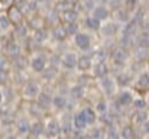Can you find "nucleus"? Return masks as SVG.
<instances>
[{
  "label": "nucleus",
  "instance_id": "25",
  "mask_svg": "<svg viewBox=\"0 0 149 139\" xmlns=\"http://www.w3.org/2000/svg\"><path fill=\"white\" fill-rule=\"evenodd\" d=\"M12 28H13V25H12V22H10V19H9V16H7V13H0V32H1V34H6V32H9Z\"/></svg>",
  "mask_w": 149,
  "mask_h": 139
},
{
  "label": "nucleus",
  "instance_id": "42",
  "mask_svg": "<svg viewBox=\"0 0 149 139\" xmlns=\"http://www.w3.org/2000/svg\"><path fill=\"white\" fill-rule=\"evenodd\" d=\"M9 70V62L4 57H0V73H6Z\"/></svg>",
  "mask_w": 149,
  "mask_h": 139
},
{
  "label": "nucleus",
  "instance_id": "43",
  "mask_svg": "<svg viewBox=\"0 0 149 139\" xmlns=\"http://www.w3.org/2000/svg\"><path fill=\"white\" fill-rule=\"evenodd\" d=\"M125 1L126 0H110V3L116 7V9H119V7H122L123 4H125Z\"/></svg>",
  "mask_w": 149,
  "mask_h": 139
},
{
  "label": "nucleus",
  "instance_id": "19",
  "mask_svg": "<svg viewBox=\"0 0 149 139\" xmlns=\"http://www.w3.org/2000/svg\"><path fill=\"white\" fill-rule=\"evenodd\" d=\"M54 12L56 15L62 13V12H67V10H71V9H75V1L72 0H56L55 4H54Z\"/></svg>",
  "mask_w": 149,
  "mask_h": 139
},
{
  "label": "nucleus",
  "instance_id": "17",
  "mask_svg": "<svg viewBox=\"0 0 149 139\" xmlns=\"http://www.w3.org/2000/svg\"><path fill=\"white\" fill-rule=\"evenodd\" d=\"M51 38H54L55 41L58 42H62L68 38V32H67V28L65 25H55L54 29L51 31Z\"/></svg>",
  "mask_w": 149,
  "mask_h": 139
},
{
  "label": "nucleus",
  "instance_id": "13",
  "mask_svg": "<svg viewBox=\"0 0 149 139\" xmlns=\"http://www.w3.org/2000/svg\"><path fill=\"white\" fill-rule=\"evenodd\" d=\"M117 31H119V25L116 22H110V20H107L106 23H103L101 25V29H100V32H101V35L104 38H113V36H116L117 35Z\"/></svg>",
  "mask_w": 149,
  "mask_h": 139
},
{
  "label": "nucleus",
  "instance_id": "7",
  "mask_svg": "<svg viewBox=\"0 0 149 139\" xmlns=\"http://www.w3.org/2000/svg\"><path fill=\"white\" fill-rule=\"evenodd\" d=\"M90 15L103 23L110 19V9H109V6H104V4H96Z\"/></svg>",
  "mask_w": 149,
  "mask_h": 139
},
{
  "label": "nucleus",
  "instance_id": "26",
  "mask_svg": "<svg viewBox=\"0 0 149 139\" xmlns=\"http://www.w3.org/2000/svg\"><path fill=\"white\" fill-rule=\"evenodd\" d=\"M116 19H117V23H123V25H126V23H129V20H130V13L126 10V9H116Z\"/></svg>",
  "mask_w": 149,
  "mask_h": 139
},
{
  "label": "nucleus",
  "instance_id": "2",
  "mask_svg": "<svg viewBox=\"0 0 149 139\" xmlns=\"http://www.w3.org/2000/svg\"><path fill=\"white\" fill-rule=\"evenodd\" d=\"M72 42H74V45L77 46L80 51L88 52V51H91V46H93V38H91V34L90 32L78 31L72 36Z\"/></svg>",
  "mask_w": 149,
  "mask_h": 139
},
{
  "label": "nucleus",
  "instance_id": "5",
  "mask_svg": "<svg viewBox=\"0 0 149 139\" xmlns=\"http://www.w3.org/2000/svg\"><path fill=\"white\" fill-rule=\"evenodd\" d=\"M99 86L101 89V92L109 97L113 96L116 93V89H117V83H116L114 77H111V75H106V77L99 78Z\"/></svg>",
  "mask_w": 149,
  "mask_h": 139
},
{
  "label": "nucleus",
  "instance_id": "9",
  "mask_svg": "<svg viewBox=\"0 0 149 139\" xmlns=\"http://www.w3.org/2000/svg\"><path fill=\"white\" fill-rule=\"evenodd\" d=\"M72 126H74L75 131H78V132H83V131H86V129L90 126L83 109H81L78 113H75V116L72 117Z\"/></svg>",
  "mask_w": 149,
  "mask_h": 139
},
{
  "label": "nucleus",
  "instance_id": "23",
  "mask_svg": "<svg viewBox=\"0 0 149 139\" xmlns=\"http://www.w3.org/2000/svg\"><path fill=\"white\" fill-rule=\"evenodd\" d=\"M135 42L138 49H148L149 48V34H139L135 36Z\"/></svg>",
  "mask_w": 149,
  "mask_h": 139
},
{
  "label": "nucleus",
  "instance_id": "27",
  "mask_svg": "<svg viewBox=\"0 0 149 139\" xmlns=\"http://www.w3.org/2000/svg\"><path fill=\"white\" fill-rule=\"evenodd\" d=\"M44 132H45V125L42 122L36 120V122H33L31 125V133L33 135V138H39Z\"/></svg>",
  "mask_w": 149,
  "mask_h": 139
},
{
  "label": "nucleus",
  "instance_id": "35",
  "mask_svg": "<svg viewBox=\"0 0 149 139\" xmlns=\"http://www.w3.org/2000/svg\"><path fill=\"white\" fill-rule=\"evenodd\" d=\"M123 6H125V9H126L129 13H133V12L138 9V6H139V0H126Z\"/></svg>",
  "mask_w": 149,
  "mask_h": 139
},
{
  "label": "nucleus",
  "instance_id": "44",
  "mask_svg": "<svg viewBox=\"0 0 149 139\" xmlns=\"http://www.w3.org/2000/svg\"><path fill=\"white\" fill-rule=\"evenodd\" d=\"M142 132H143V133H146V135L149 133V120H146V122L142 125Z\"/></svg>",
  "mask_w": 149,
  "mask_h": 139
},
{
  "label": "nucleus",
  "instance_id": "3",
  "mask_svg": "<svg viewBox=\"0 0 149 139\" xmlns=\"http://www.w3.org/2000/svg\"><path fill=\"white\" fill-rule=\"evenodd\" d=\"M42 93V87L38 81L35 80H29L23 84L22 87V96L26 100H38V97Z\"/></svg>",
  "mask_w": 149,
  "mask_h": 139
},
{
  "label": "nucleus",
  "instance_id": "11",
  "mask_svg": "<svg viewBox=\"0 0 149 139\" xmlns=\"http://www.w3.org/2000/svg\"><path fill=\"white\" fill-rule=\"evenodd\" d=\"M110 58H111V61L114 62V64H117V65H125L126 62H127V59H129V54H127V51L125 49V48H116L114 51H113V54L110 55Z\"/></svg>",
  "mask_w": 149,
  "mask_h": 139
},
{
  "label": "nucleus",
  "instance_id": "4",
  "mask_svg": "<svg viewBox=\"0 0 149 139\" xmlns=\"http://www.w3.org/2000/svg\"><path fill=\"white\" fill-rule=\"evenodd\" d=\"M48 67H49L48 57H45V55H42V54H35V55L29 59V68H31L32 73H35V74H42Z\"/></svg>",
  "mask_w": 149,
  "mask_h": 139
},
{
  "label": "nucleus",
  "instance_id": "36",
  "mask_svg": "<svg viewBox=\"0 0 149 139\" xmlns=\"http://www.w3.org/2000/svg\"><path fill=\"white\" fill-rule=\"evenodd\" d=\"M65 28H67L68 36H74L78 31H81V29H80V25H78L77 22H74V23H67V25H65Z\"/></svg>",
  "mask_w": 149,
  "mask_h": 139
},
{
  "label": "nucleus",
  "instance_id": "46",
  "mask_svg": "<svg viewBox=\"0 0 149 139\" xmlns=\"http://www.w3.org/2000/svg\"><path fill=\"white\" fill-rule=\"evenodd\" d=\"M148 12H149V3H148Z\"/></svg>",
  "mask_w": 149,
  "mask_h": 139
},
{
  "label": "nucleus",
  "instance_id": "8",
  "mask_svg": "<svg viewBox=\"0 0 149 139\" xmlns=\"http://www.w3.org/2000/svg\"><path fill=\"white\" fill-rule=\"evenodd\" d=\"M61 132H62V126H61V125L58 123V120H55V119L48 120V123L45 125V132H44V133L49 139L58 138V136L61 135Z\"/></svg>",
  "mask_w": 149,
  "mask_h": 139
},
{
  "label": "nucleus",
  "instance_id": "22",
  "mask_svg": "<svg viewBox=\"0 0 149 139\" xmlns=\"http://www.w3.org/2000/svg\"><path fill=\"white\" fill-rule=\"evenodd\" d=\"M31 125H32V123H29V120H28L26 117H20V119L17 120V123H16L17 132H19L20 135H28V133H31Z\"/></svg>",
  "mask_w": 149,
  "mask_h": 139
},
{
  "label": "nucleus",
  "instance_id": "16",
  "mask_svg": "<svg viewBox=\"0 0 149 139\" xmlns=\"http://www.w3.org/2000/svg\"><path fill=\"white\" fill-rule=\"evenodd\" d=\"M33 41L36 42V44H45V42H48L51 38V31L49 29H47L45 26L44 28H39V29H36V31H33Z\"/></svg>",
  "mask_w": 149,
  "mask_h": 139
},
{
  "label": "nucleus",
  "instance_id": "32",
  "mask_svg": "<svg viewBox=\"0 0 149 139\" xmlns=\"http://www.w3.org/2000/svg\"><path fill=\"white\" fill-rule=\"evenodd\" d=\"M146 120H148V112L146 110H138L133 115V122L136 125H143Z\"/></svg>",
  "mask_w": 149,
  "mask_h": 139
},
{
  "label": "nucleus",
  "instance_id": "45",
  "mask_svg": "<svg viewBox=\"0 0 149 139\" xmlns=\"http://www.w3.org/2000/svg\"><path fill=\"white\" fill-rule=\"evenodd\" d=\"M3 100H4V93H3V90H0V106H1Z\"/></svg>",
  "mask_w": 149,
  "mask_h": 139
},
{
  "label": "nucleus",
  "instance_id": "1",
  "mask_svg": "<svg viewBox=\"0 0 149 139\" xmlns=\"http://www.w3.org/2000/svg\"><path fill=\"white\" fill-rule=\"evenodd\" d=\"M78 58L80 55L75 51L68 49L59 57V67L65 71H75L78 65Z\"/></svg>",
  "mask_w": 149,
  "mask_h": 139
},
{
  "label": "nucleus",
  "instance_id": "21",
  "mask_svg": "<svg viewBox=\"0 0 149 139\" xmlns=\"http://www.w3.org/2000/svg\"><path fill=\"white\" fill-rule=\"evenodd\" d=\"M101 22L97 20L96 17H93L91 15H88V16H86V19H84V26L87 28V29H90V31H96V32H100V29H101Z\"/></svg>",
  "mask_w": 149,
  "mask_h": 139
},
{
  "label": "nucleus",
  "instance_id": "15",
  "mask_svg": "<svg viewBox=\"0 0 149 139\" xmlns=\"http://www.w3.org/2000/svg\"><path fill=\"white\" fill-rule=\"evenodd\" d=\"M78 19H80V13H78L77 9H71V10H67V12L59 13V20L64 22V25L78 22Z\"/></svg>",
  "mask_w": 149,
  "mask_h": 139
},
{
  "label": "nucleus",
  "instance_id": "14",
  "mask_svg": "<svg viewBox=\"0 0 149 139\" xmlns=\"http://www.w3.org/2000/svg\"><path fill=\"white\" fill-rule=\"evenodd\" d=\"M93 75L96 78H101V77H106L109 75V65L106 61H96L94 65H93V70H91Z\"/></svg>",
  "mask_w": 149,
  "mask_h": 139
},
{
  "label": "nucleus",
  "instance_id": "33",
  "mask_svg": "<svg viewBox=\"0 0 149 139\" xmlns=\"http://www.w3.org/2000/svg\"><path fill=\"white\" fill-rule=\"evenodd\" d=\"M84 92H86V89L81 86V84H75V86H72L71 89H70V94H71V97H74V98H83V96H84Z\"/></svg>",
  "mask_w": 149,
  "mask_h": 139
},
{
  "label": "nucleus",
  "instance_id": "28",
  "mask_svg": "<svg viewBox=\"0 0 149 139\" xmlns=\"http://www.w3.org/2000/svg\"><path fill=\"white\" fill-rule=\"evenodd\" d=\"M136 86L139 89H149V73L148 71H142L138 78H136Z\"/></svg>",
  "mask_w": 149,
  "mask_h": 139
},
{
  "label": "nucleus",
  "instance_id": "40",
  "mask_svg": "<svg viewBox=\"0 0 149 139\" xmlns=\"http://www.w3.org/2000/svg\"><path fill=\"white\" fill-rule=\"evenodd\" d=\"M132 104H133V107H135L136 110H145V107H146L148 101H146L145 98H135Z\"/></svg>",
  "mask_w": 149,
  "mask_h": 139
},
{
  "label": "nucleus",
  "instance_id": "12",
  "mask_svg": "<svg viewBox=\"0 0 149 139\" xmlns=\"http://www.w3.org/2000/svg\"><path fill=\"white\" fill-rule=\"evenodd\" d=\"M133 96H132V93L129 92V90H126V89H123L122 92H119L116 94V103L120 106V107H126V106H130L132 103H133Z\"/></svg>",
  "mask_w": 149,
  "mask_h": 139
},
{
  "label": "nucleus",
  "instance_id": "34",
  "mask_svg": "<svg viewBox=\"0 0 149 139\" xmlns=\"http://www.w3.org/2000/svg\"><path fill=\"white\" fill-rule=\"evenodd\" d=\"M94 110H96L97 113H100V115L107 113V110H109L107 101H106V100H99V101L96 103V106H94Z\"/></svg>",
  "mask_w": 149,
  "mask_h": 139
},
{
  "label": "nucleus",
  "instance_id": "39",
  "mask_svg": "<svg viewBox=\"0 0 149 139\" xmlns=\"http://www.w3.org/2000/svg\"><path fill=\"white\" fill-rule=\"evenodd\" d=\"M135 133H133V129L130 126H125L120 132V138L122 139H133Z\"/></svg>",
  "mask_w": 149,
  "mask_h": 139
},
{
  "label": "nucleus",
  "instance_id": "18",
  "mask_svg": "<svg viewBox=\"0 0 149 139\" xmlns=\"http://www.w3.org/2000/svg\"><path fill=\"white\" fill-rule=\"evenodd\" d=\"M4 51H6V54H7L10 58H13V59L22 55V48H20V45H19L15 39H12V41H9V42L6 44Z\"/></svg>",
  "mask_w": 149,
  "mask_h": 139
},
{
  "label": "nucleus",
  "instance_id": "6",
  "mask_svg": "<svg viewBox=\"0 0 149 139\" xmlns=\"http://www.w3.org/2000/svg\"><path fill=\"white\" fill-rule=\"evenodd\" d=\"M7 16H9V19H10V22H12L13 26H16V25H19V23H23V19H25L23 10H22L20 7L15 6V4H10V6H9V9H7Z\"/></svg>",
  "mask_w": 149,
  "mask_h": 139
},
{
  "label": "nucleus",
  "instance_id": "30",
  "mask_svg": "<svg viewBox=\"0 0 149 139\" xmlns=\"http://www.w3.org/2000/svg\"><path fill=\"white\" fill-rule=\"evenodd\" d=\"M83 110H84V113H86V117H87L88 125H90V126L94 125L96 120H97V112H96L93 107H84Z\"/></svg>",
  "mask_w": 149,
  "mask_h": 139
},
{
  "label": "nucleus",
  "instance_id": "37",
  "mask_svg": "<svg viewBox=\"0 0 149 139\" xmlns=\"http://www.w3.org/2000/svg\"><path fill=\"white\" fill-rule=\"evenodd\" d=\"M104 139H120V132L117 129H114L113 126H110L104 135Z\"/></svg>",
  "mask_w": 149,
  "mask_h": 139
},
{
  "label": "nucleus",
  "instance_id": "31",
  "mask_svg": "<svg viewBox=\"0 0 149 139\" xmlns=\"http://www.w3.org/2000/svg\"><path fill=\"white\" fill-rule=\"evenodd\" d=\"M114 80H116L117 86H120V87H126V86L129 84V81H130V75H129L127 73H119V74L114 77Z\"/></svg>",
  "mask_w": 149,
  "mask_h": 139
},
{
  "label": "nucleus",
  "instance_id": "24",
  "mask_svg": "<svg viewBox=\"0 0 149 139\" xmlns=\"http://www.w3.org/2000/svg\"><path fill=\"white\" fill-rule=\"evenodd\" d=\"M13 32H15V35H16V38H20V39H23V38H28V32H29V26H28V23H19V25H16V26H13Z\"/></svg>",
  "mask_w": 149,
  "mask_h": 139
},
{
  "label": "nucleus",
  "instance_id": "29",
  "mask_svg": "<svg viewBox=\"0 0 149 139\" xmlns=\"http://www.w3.org/2000/svg\"><path fill=\"white\" fill-rule=\"evenodd\" d=\"M38 106L41 107V109H48L49 106H52V97H48L47 96V93H41V96L38 97Z\"/></svg>",
  "mask_w": 149,
  "mask_h": 139
},
{
  "label": "nucleus",
  "instance_id": "38",
  "mask_svg": "<svg viewBox=\"0 0 149 139\" xmlns=\"http://www.w3.org/2000/svg\"><path fill=\"white\" fill-rule=\"evenodd\" d=\"M41 75H44V77H47L48 80H54L56 75H58V70L55 68V67H48Z\"/></svg>",
  "mask_w": 149,
  "mask_h": 139
},
{
  "label": "nucleus",
  "instance_id": "41",
  "mask_svg": "<svg viewBox=\"0 0 149 139\" xmlns=\"http://www.w3.org/2000/svg\"><path fill=\"white\" fill-rule=\"evenodd\" d=\"M101 135H103L101 129H100V128H94V129H91L88 139H101Z\"/></svg>",
  "mask_w": 149,
  "mask_h": 139
},
{
  "label": "nucleus",
  "instance_id": "10",
  "mask_svg": "<svg viewBox=\"0 0 149 139\" xmlns=\"http://www.w3.org/2000/svg\"><path fill=\"white\" fill-rule=\"evenodd\" d=\"M93 65H94V59L93 57L90 55H80L78 58V65H77V71L80 73H88L93 70Z\"/></svg>",
  "mask_w": 149,
  "mask_h": 139
},
{
  "label": "nucleus",
  "instance_id": "20",
  "mask_svg": "<svg viewBox=\"0 0 149 139\" xmlns=\"http://www.w3.org/2000/svg\"><path fill=\"white\" fill-rule=\"evenodd\" d=\"M67 104H68V98H67L65 94L58 93V94L52 96V106H54L56 110H64V109L67 107Z\"/></svg>",
  "mask_w": 149,
  "mask_h": 139
}]
</instances>
